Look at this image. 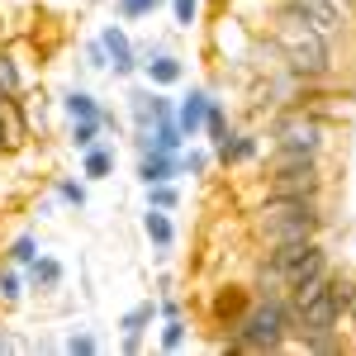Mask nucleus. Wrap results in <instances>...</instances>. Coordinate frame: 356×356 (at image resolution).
<instances>
[{
    "instance_id": "f257e3e1",
    "label": "nucleus",
    "mask_w": 356,
    "mask_h": 356,
    "mask_svg": "<svg viewBox=\"0 0 356 356\" xmlns=\"http://www.w3.org/2000/svg\"><path fill=\"white\" fill-rule=\"evenodd\" d=\"M295 337V304L285 295H266L243 309V318L228 328V342L223 352H285Z\"/></svg>"
},
{
    "instance_id": "f03ea898",
    "label": "nucleus",
    "mask_w": 356,
    "mask_h": 356,
    "mask_svg": "<svg viewBox=\"0 0 356 356\" xmlns=\"http://www.w3.org/2000/svg\"><path fill=\"white\" fill-rule=\"evenodd\" d=\"M252 233L257 243H309L323 233V204L318 200H285V195H261L252 209Z\"/></svg>"
},
{
    "instance_id": "7ed1b4c3",
    "label": "nucleus",
    "mask_w": 356,
    "mask_h": 356,
    "mask_svg": "<svg viewBox=\"0 0 356 356\" xmlns=\"http://www.w3.org/2000/svg\"><path fill=\"white\" fill-rule=\"evenodd\" d=\"M261 195H285V200H318V195H323V166H318V157L275 152V147H271V162H266Z\"/></svg>"
},
{
    "instance_id": "20e7f679",
    "label": "nucleus",
    "mask_w": 356,
    "mask_h": 356,
    "mask_svg": "<svg viewBox=\"0 0 356 356\" xmlns=\"http://www.w3.org/2000/svg\"><path fill=\"white\" fill-rule=\"evenodd\" d=\"M271 147L275 152H300V157H323L328 124L309 105H280L271 119Z\"/></svg>"
},
{
    "instance_id": "39448f33",
    "label": "nucleus",
    "mask_w": 356,
    "mask_h": 356,
    "mask_svg": "<svg viewBox=\"0 0 356 356\" xmlns=\"http://www.w3.org/2000/svg\"><path fill=\"white\" fill-rule=\"evenodd\" d=\"M328 271H332V266H328V252H323V243H314L295 266H285V300H290V304L309 300V295L328 280Z\"/></svg>"
},
{
    "instance_id": "423d86ee",
    "label": "nucleus",
    "mask_w": 356,
    "mask_h": 356,
    "mask_svg": "<svg viewBox=\"0 0 356 356\" xmlns=\"http://www.w3.org/2000/svg\"><path fill=\"white\" fill-rule=\"evenodd\" d=\"M100 43H105V57H110L114 76H134L138 72V53H134V43H129V33H124L119 24H105L100 29Z\"/></svg>"
},
{
    "instance_id": "0eeeda50",
    "label": "nucleus",
    "mask_w": 356,
    "mask_h": 356,
    "mask_svg": "<svg viewBox=\"0 0 356 356\" xmlns=\"http://www.w3.org/2000/svg\"><path fill=\"white\" fill-rule=\"evenodd\" d=\"M214 157H219L223 166L257 162V157H261V138H257V134H228L219 147H214Z\"/></svg>"
},
{
    "instance_id": "6e6552de",
    "label": "nucleus",
    "mask_w": 356,
    "mask_h": 356,
    "mask_svg": "<svg viewBox=\"0 0 356 356\" xmlns=\"http://www.w3.org/2000/svg\"><path fill=\"white\" fill-rule=\"evenodd\" d=\"M171 176H181V157H171V152H157V147H143L138 181H143V186H157V181H171Z\"/></svg>"
},
{
    "instance_id": "1a4fd4ad",
    "label": "nucleus",
    "mask_w": 356,
    "mask_h": 356,
    "mask_svg": "<svg viewBox=\"0 0 356 356\" xmlns=\"http://www.w3.org/2000/svg\"><path fill=\"white\" fill-rule=\"evenodd\" d=\"M204 110H209V90H191L181 105H176V124L186 138H200L204 134Z\"/></svg>"
},
{
    "instance_id": "9d476101",
    "label": "nucleus",
    "mask_w": 356,
    "mask_h": 356,
    "mask_svg": "<svg viewBox=\"0 0 356 356\" xmlns=\"http://www.w3.org/2000/svg\"><path fill=\"white\" fill-rule=\"evenodd\" d=\"M247 304H252V295H247L243 285H223L219 295H214V323H219V328H233V323L243 318Z\"/></svg>"
},
{
    "instance_id": "9b49d317",
    "label": "nucleus",
    "mask_w": 356,
    "mask_h": 356,
    "mask_svg": "<svg viewBox=\"0 0 356 356\" xmlns=\"http://www.w3.org/2000/svg\"><path fill=\"white\" fill-rule=\"evenodd\" d=\"M143 72H147V81L152 86H176L181 76H186V67H181V57H171V53H147V62H138Z\"/></svg>"
},
{
    "instance_id": "f8f14e48",
    "label": "nucleus",
    "mask_w": 356,
    "mask_h": 356,
    "mask_svg": "<svg viewBox=\"0 0 356 356\" xmlns=\"http://www.w3.org/2000/svg\"><path fill=\"white\" fill-rule=\"evenodd\" d=\"M143 233H147V243L157 247V252H166V247L176 243V228L166 219V209H152V204H147V214H143Z\"/></svg>"
},
{
    "instance_id": "ddd939ff",
    "label": "nucleus",
    "mask_w": 356,
    "mask_h": 356,
    "mask_svg": "<svg viewBox=\"0 0 356 356\" xmlns=\"http://www.w3.org/2000/svg\"><path fill=\"white\" fill-rule=\"evenodd\" d=\"M110 171H114V152H110V147H100V143H90L86 157H81V176H86V181H105Z\"/></svg>"
},
{
    "instance_id": "4468645a",
    "label": "nucleus",
    "mask_w": 356,
    "mask_h": 356,
    "mask_svg": "<svg viewBox=\"0 0 356 356\" xmlns=\"http://www.w3.org/2000/svg\"><path fill=\"white\" fill-rule=\"evenodd\" d=\"M62 261H53V257H33V261H29V280H33V285H38V290H57V285H62Z\"/></svg>"
},
{
    "instance_id": "2eb2a0df",
    "label": "nucleus",
    "mask_w": 356,
    "mask_h": 356,
    "mask_svg": "<svg viewBox=\"0 0 356 356\" xmlns=\"http://www.w3.org/2000/svg\"><path fill=\"white\" fill-rule=\"evenodd\" d=\"M62 105H67V114H72V124H76V119H105V110L95 105V95H90V90H72Z\"/></svg>"
},
{
    "instance_id": "dca6fc26",
    "label": "nucleus",
    "mask_w": 356,
    "mask_h": 356,
    "mask_svg": "<svg viewBox=\"0 0 356 356\" xmlns=\"http://www.w3.org/2000/svg\"><path fill=\"white\" fill-rule=\"evenodd\" d=\"M19 90H24V81H19V67H15V57L0 53V100H19Z\"/></svg>"
},
{
    "instance_id": "f3484780",
    "label": "nucleus",
    "mask_w": 356,
    "mask_h": 356,
    "mask_svg": "<svg viewBox=\"0 0 356 356\" xmlns=\"http://www.w3.org/2000/svg\"><path fill=\"white\" fill-rule=\"evenodd\" d=\"M300 347H304V352H318V356L342 352V328H332V332H300Z\"/></svg>"
},
{
    "instance_id": "a211bd4d",
    "label": "nucleus",
    "mask_w": 356,
    "mask_h": 356,
    "mask_svg": "<svg viewBox=\"0 0 356 356\" xmlns=\"http://www.w3.org/2000/svg\"><path fill=\"white\" fill-rule=\"evenodd\" d=\"M100 129H114V119L110 114H105V119H76V124H72V143H76V147H90V143H95V138H100Z\"/></svg>"
},
{
    "instance_id": "6ab92c4d",
    "label": "nucleus",
    "mask_w": 356,
    "mask_h": 356,
    "mask_svg": "<svg viewBox=\"0 0 356 356\" xmlns=\"http://www.w3.org/2000/svg\"><path fill=\"white\" fill-rule=\"evenodd\" d=\"M19 300H24V280L15 266H5L0 271V304H19Z\"/></svg>"
},
{
    "instance_id": "aec40b11",
    "label": "nucleus",
    "mask_w": 356,
    "mask_h": 356,
    "mask_svg": "<svg viewBox=\"0 0 356 356\" xmlns=\"http://www.w3.org/2000/svg\"><path fill=\"white\" fill-rule=\"evenodd\" d=\"M152 314H157V304H152V300L138 304V309H129V314H124V323H119V328H124V332H138V337H143V328L152 323Z\"/></svg>"
},
{
    "instance_id": "412c9836",
    "label": "nucleus",
    "mask_w": 356,
    "mask_h": 356,
    "mask_svg": "<svg viewBox=\"0 0 356 356\" xmlns=\"http://www.w3.org/2000/svg\"><path fill=\"white\" fill-rule=\"evenodd\" d=\"M114 10H119L124 19H147V15L162 10V0H114Z\"/></svg>"
},
{
    "instance_id": "4be33fe9",
    "label": "nucleus",
    "mask_w": 356,
    "mask_h": 356,
    "mask_svg": "<svg viewBox=\"0 0 356 356\" xmlns=\"http://www.w3.org/2000/svg\"><path fill=\"white\" fill-rule=\"evenodd\" d=\"M147 204H152V209H176V204H181V195H176L171 181H157V186H147Z\"/></svg>"
},
{
    "instance_id": "5701e85b",
    "label": "nucleus",
    "mask_w": 356,
    "mask_h": 356,
    "mask_svg": "<svg viewBox=\"0 0 356 356\" xmlns=\"http://www.w3.org/2000/svg\"><path fill=\"white\" fill-rule=\"evenodd\" d=\"M204 134H209V143H214V147L228 138V119H223V110L214 105V100H209V110H204Z\"/></svg>"
},
{
    "instance_id": "b1692460",
    "label": "nucleus",
    "mask_w": 356,
    "mask_h": 356,
    "mask_svg": "<svg viewBox=\"0 0 356 356\" xmlns=\"http://www.w3.org/2000/svg\"><path fill=\"white\" fill-rule=\"evenodd\" d=\"M33 257H38V238H33V233H24V238L10 243V261H15V266H29Z\"/></svg>"
},
{
    "instance_id": "393cba45",
    "label": "nucleus",
    "mask_w": 356,
    "mask_h": 356,
    "mask_svg": "<svg viewBox=\"0 0 356 356\" xmlns=\"http://www.w3.org/2000/svg\"><path fill=\"white\" fill-rule=\"evenodd\" d=\"M186 347V318H166L162 328V352H181Z\"/></svg>"
},
{
    "instance_id": "a878e982",
    "label": "nucleus",
    "mask_w": 356,
    "mask_h": 356,
    "mask_svg": "<svg viewBox=\"0 0 356 356\" xmlns=\"http://www.w3.org/2000/svg\"><path fill=\"white\" fill-rule=\"evenodd\" d=\"M171 19H176V29H191L200 19V0H171Z\"/></svg>"
},
{
    "instance_id": "bb28decb",
    "label": "nucleus",
    "mask_w": 356,
    "mask_h": 356,
    "mask_svg": "<svg viewBox=\"0 0 356 356\" xmlns=\"http://www.w3.org/2000/svg\"><path fill=\"white\" fill-rule=\"evenodd\" d=\"M57 195H62L67 204H76V209L86 204V186H81V181H57Z\"/></svg>"
},
{
    "instance_id": "cd10ccee",
    "label": "nucleus",
    "mask_w": 356,
    "mask_h": 356,
    "mask_svg": "<svg viewBox=\"0 0 356 356\" xmlns=\"http://www.w3.org/2000/svg\"><path fill=\"white\" fill-rule=\"evenodd\" d=\"M67 352L72 356H95V337H90V332H72V337H67Z\"/></svg>"
},
{
    "instance_id": "c85d7f7f",
    "label": "nucleus",
    "mask_w": 356,
    "mask_h": 356,
    "mask_svg": "<svg viewBox=\"0 0 356 356\" xmlns=\"http://www.w3.org/2000/svg\"><path fill=\"white\" fill-rule=\"evenodd\" d=\"M162 119H176V105H171V95H152V124H162Z\"/></svg>"
},
{
    "instance_id": "c756f323",
    "label": "nucleus",
    "mask_w": 356,
    "mask_h": 356,
    "mask_svg": "<svg viewBox=\"0 0 356 356\" xmlns=\"http://www.w3.org/2000/svg\"><path fill=\"white\" fill-rule=\"evenodd\" d=\"M204 166H209V157H204V152H191V157H181V171H191V176H204Z\"/></svg>"
},
{
    "instance_id": "7c9ffc66",
    "label": "nucleus",
    "mask_w": 356,
    "mask_h": 356,
    "mask_svg": "<svg viewBox=\"0 0 356 356\" xmlns=\"http://www.w3.org/2000/svg\"><path fill=\"white\" fill-rule=\"evenodd\" d=\"M86 62H90V67H110V57H105V43H100V38L86 43Z\"/></svg>"
},
{
    "instance_id": "2f4dec72",
    "label": "nucleus",
    "mask_w": 356,
    "mask_h": 356,
    "mask_svg": "<svg viewBox=\"0 0 356 356\" xmlns=\"http://www.w3.org/2000/svg\"><path fill=\"white\" fill-rule=\"evenodd\" d=\"M162 314H166V318H181V300H176V295H166V300H162Z\"/></svg>"
},
{
    "instance_id": "473e14b6",
    "label": "nucleus",
    "mask_w": 356,
    "mask_h": 356,
    "mask_svg": "<svg viewBox=\"0 0 356 356\" xmlns=\"http://www.w3.org/2000/svg\"><path fill=\"white\" fill-rule=\"evenodd\" d=\"M342 318H347V332H352V337H356V300L347 304V314H342Z\"/></svg>"
},
{
    "instance_id": "72a5a7b5",
    "label": "nucleus",
    "mask_w": 356,
    "mask_h": 356,
    "mask_svg": "<svg viewBox=\"0 0 356 356\" xmlns=\"http://www.w3.org/2000/svg\"><path fill=\"white\" fill-rule=\"evenodd\" d=\"M10 143H15V138H10V124H5V119H0V152H5V147H10Z\"/></svg>"
},
{
    "instance_id": "f704fd0d",
    "label": "nucleus",
    "mask_w": 356,
    "mask_h": 356,
    "mask_svg": "<svg viewBox=\"0 0 356 356\" xmlns=\"http://www.w3.org/2000/svg\"><path fill=\"white\" fill-rule=\"evenodd\" d=\"M10 347H15V342H10V337H5V332H0V352H10Z\"/></svg>"
},
{
    "instance_id": "c9c22d12",
    "label": "nucleus",
    "mask_w": 356,
    "mask_h": 356,
    "mask_svg": "<svg viewBox=\"0 0 356 356\" xmlns=\"http://www.w3.org/2000/svg\"><path fill=\"white\" fill-rule=\"evenodd\" d=\"M0 38H5V15H0Z\"/></svg>"
}]
</instances>
